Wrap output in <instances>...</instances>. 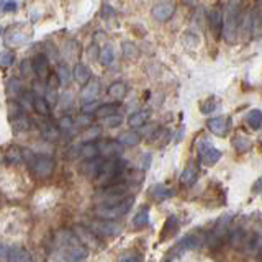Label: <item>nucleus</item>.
<instances>
[{
    "label": "nucleus",
    "instance_id": "f257e3e1",
    "mask_svg": "<svg viewBox=\"0 0 262 262\" xmlns=\"http://www.w3.org/2000/svg\"><path fill=\"white\" fill-rule=\"evenodd\" d=\"M56 249L64 262H80L89 256V249L82 244L76 234L61 231L56 236Z\"/></svg>",
    "mask_w": 262,
    "mask_h": 262
},
{
    "label": "nucleus",
    "instance_id": "f03ea898",
    "mask_svg": "<svg viewBox=\"0 0 262 262\" xmlns=\"http://www.w3.org/2000/svg\"><path fill=\"white\" fill-rule=\"evenodd\" d=\"M239 23H241V0H229L226 7V13L223 16V27H221V35L233 45L237 33H239Z\"/></svg>",
    "mask_w": 262,
    "mask_h": 262
},
{
    "label": "nucleus",
    "instance_id": "7ed1b4c3",
    "mask_svg": "<svg viewBox=\"0 0 262 262\" xmlns=\"http://www.w3.org/2000/svg\"><path fill=\"white\" fill-rule=\"evenodd\" d=\"M31 38H33V28H31V25L25 21L15 23L12 27H8L4 35L5 45L12 48H20L23 45H27L31 41Z\"/></svg>",
    "mask_w": 262,
    "mask_h": 262
},
{
    "label": "nucleus",
    "instance_id": "20e7f679",
    "mask_svg": "<svg viewBox=\"0 0 262 262\" xmlns=\"http://www.w3.org/2000/svg\"><path fill=\"white\" fill-rule=\"evenodd\" d=\"M133 202H135V199H126V200H123L117 205H112V207H103V205H100V207H97L95 215L102 220L115 221L117 218H121V216L126 215L131 208V205H133Z\"/></svg>",
    "mask_w": 262,
    "mask_h": 262
},
{
    "label": "nucleus",
    "instance_id": "39448f33",
    "mask_svg": "<svg viewBox=\"0 0 262 262\" xmlns=\"http://www.w3.org/2000/svg\"><path fill=\"white\" fill-rule=\"evenodd\" d=\"M90 231L95 236H102V237H115L121 233V226L117 221L112 220H95L90 223Z\"/></svg>",
    "mask_w": 262,
    "mask_h": 262
},
{
    "label": "nucleus",
    "instance_id": "423d86ee",
    "mask_svg": "<svg viewBox=\"0 0 262 262\" xmlns=\"http://www.w3.org/2000/svg\"><path fill=\"white\" fill-rule=\"evenodd\" d=\"M229 223H231V215H225L216 221V225H215V228H213V231L210 234V239H208L210 248H218V246L221 244L225 234L228 233Z\"/></svg>",
    "mask_w": 262,
    "mask_h": 262
},
{
    "label": "nucleus",
    "instance_id": "0eeeda50",
    "mask_svg": "<svg viewBox=\"0 0 262 262\" xmlns=\"http://www.w3.org/2000/svg\"><path fill=\"white\" fill-rule=\"evenodd\" d=\"M176 13V4L174 2H159L152 7L151 16L159 23L169 21Z\"/></svg>",
    "mask_w": 262,
    "mask_h": 262
},
{
    "label": "nucleus",
    "instance_id": "6e6552de",
    "mask_svg": "<svg viewBox=\"0 0 262 262\" xmlns=\"http://www.w3.org/2000/svg\"><path fill=\"white\" fill-rule=\"evenodd\" d=\"M199 152H200V161L203 166H215V164L221 159V151L213 147L208 141H203L199 147Z\"/></svg>",
    "mask_w": 262,
    "mask_h": 262
},
{
    "label": "nucleus",
    "instance_id": "1a4fd4ad",
    "mask_svg": "<svg viewBox=\"0 0 262 262\" xmlns=\"http://www.w3.org/2000/svg\"><path fill=\"white\" fill-rule=\"evenodd\" d=\"M31 169L36 172L38 177H49L54 170V161L49 156H36L35 162H33Z\"/></svg>",
    "mask_w": 262,
    "mask_h": 262
},
{
    "label": "nucleus",
    "instance_id": "9d476101",
    "mask_svg": "<svg viewBox=\"0 0 262 262\" xmlns=\"http://www.w3.org/2000/svg\"><path fill=\"white\" fill-rule=\"evenodd\" d=\"M98 94H100V82L97 79H90L84 84V89H82V92H80V98L84 103H90V102H95Z\"/></svg>",
    "mask_w": 262,
    "mask_h": 262
},
{
    "label": "nucleus",
    "instance_id": "9b49d317",
    "mask_svg": "<svg viewBox=\"0 0 262 262\" xmlns=\"http://www.w3.org/2000/svg\"><path fill=\"white\" fill-rule=\"evenodd\" d=\"M30 62H31V71L35 72L39 79L49 77V62H48L46 54H38L33 57Z\"/></svg>",
    "mask_w": 262,
    "mask_h": 262
},
{
    "label": "nucleus",
    "instance_id": "f8f14e48",
    "mask_svg": "<svg viewBox=\"0 0 262 262\" xmlns=\"http://www.w3.org/2000/svg\"><path fill=\"white\" fill-rule=\"evenodd\" d=\"M207 126L213 135L216 136H226L229 131V118L223 117H216V118H210L207 121Z\"/></svg>",
    "mask_w": 262,
    "mask_h": 262
},
{
    "label": "nucleus",
    "instance_id": "ddd939ff",
    "mask_svg": "<svg viewBox=\"0 0 262 262\" xmlns=\"http://www.w3.org/2000/svg\"><path fill=\"white\" fill-rule=\"evenodd\" d=\"M7 262H33L31 254L20 246H13V248H8V256Z\"/></svg>",
    "mask_w": 262,
    "mask_h": 262
},
{
    "label": "nucleus",
    "instance_id": "4468645a",
    "mask_svg": "<svg viewBox=\"0 0 262 262\" xmlns=\"http://www.w3.org/2000/svg\"><path fill=\"white\" fill-rule=\"evenodd\" d=\"M100 167H102V159L94 158V159H87L82 164V174L87 179H97L100 174Z\"/></svg>",
    "mask_w": 262,
    "mask_h": 262
},
{
    "label": "nucleus",
    "instance_id": "2eb2a0df",
    "mask_svg": "<svg viewBox=\"0 0 262 262\" xmlns=\"http://www.w3.org/2000/svg\"><path fill=\"white\" fill-rule=\"evenodd\" d=\"M72 77H74V80L77 82V84L84 85L85 82H89L90 79H92V72H90L89 66L77 62L76 66H74V69H72Z\"/></svg>",
    "mask_w": 262,
    "mask_h": 262
},
{
    "label": "nucleus",
    "instance_id": "dca6fc26",
    "mask_svg": "<svg viewBox=\"0 0 262 262\" xmlns=\"http://www.w3.org/2000/svg\"><path fill=\"white\" fill-rule=\"evenodd\" d=\"M200 246H202V237L199 234H195V233L187 234L179 241V249L180 251H193V249H199Z\"/></svg>",
    "mask_w": 262,
    "mask_h": 262
},
{
    "label": "nucleus",
    "instance_id": "f3484780",
    "mask_svg": "<svg viewBox=\"0 0 262 262\" xmlns=\"http://www.w3.org/2000/svg\"><path fill=\"white\" fill-rule=\"evenodd\" d=\"M98 154H103L106 158H115L121 154V144L118 141H103L97 146Z\"/></svg>",
    "mask_w": 262,
    "mask_h": 262
},
{
    "label": "nucleus",
    "instance_id": "a211bd4d",
    "mask_svg": "<svg viewBox=\"0 0 262 262\" xmlns=\"http://www.w3.org/2000/svg\"><path fill=\"white\" fill-rule=\"evenodd\" d=\"M208 20H210V28L213 31V35H215L216 38H220L221 36V27H223V13H221L220 8L210 12Z\"/></svg>",
    "mask_w": 262,
    "mask_h": 262
},
{
    "label": "nucleus",
    "instance_id": "6ab92c4d",
    "mask_svg": "<svg viewBox=\"0 0 262 262\" xmlns=\"http://www.w3.org/2000/svg\"><path fill=\"white\" fill-rule=\"evenodd\" d=\"M56 79H57V84H59L61 87H68L69 85V82L72 79V72H71L68 64H59V66H57Z\"/></svg>",
    "mask_w": 262,
    "mask_h": 262
},
{
    "label": "nucleus",
    "instance_id": "aec40b11",
    "mask_svg": "<svg viewBox=\"0 0 262 262\" xmlns=\"http://www.w3.org/2000/svg\"><path fill=\"white\" fill-rule=\"evenodd\" d=\"M151 195L156 200H167L170 196H174V190L164 184H156L151 187Z\"/></svg>",
    "mask_w": 262,
    "mask_h": 262
},
{
    "label": "nucleus",
    "instance_id": "412c9836",
    "mask_svg": "<svg viewBox=\"0 0 262 262\" xmlns=\"http://www.w3.org/2000/svg\"><path fill=\"white\" fill-rule=\"evenodd\" d=\"M118 143L121 146H138L141 143V136L136 131H123L118 136Z\"/></svg>",
    "mask_w": 262,
    "mask_h": 262
},
{
    "label": "nucleus",
    "instance_id": "4be33fe9",
    "mask_svg": "<svg viewBox=\"0 0 262 262\" xmlns=\"http://www.w3.org/2000/svg\"><path fill=\"white\" fill-rule=\"evenodd\" d=\"M149 112L147 110H139V112H135L131 117L128 118V125L131 128H141L144 123L149 120Z\"/></svg>",
    "mask_w": 262,
    "mask_h": 262
},
{
    "label": "nucleus",
    "instance_id": "5701e85b",
    "mask_svg": "<svg viewBox=\"0 0 262 262\" xmlns=\"http://www.w3.org/2000/svg\"><path fill=\"white\" fill-rule=\"evenodd\" d=\"M74 234H76V237L82 244H94L95 243V234L90 231V229L84 228V226L74 228Z\"/></svg>",
    "mask_w": 262,
    "mask_h": 262
},
{
    "label": "nucleus",
    "instance_id": "b1692460",
    "mask_svg": "<svg viewBox=\"0 0 262 262\" xmlns=\"http://www.w3.org/2000/svg\"><path fill=\"white\" fill-rule=\"evenodd\" d=\"M126 90H128V87H126L125 82L117 80V82H113V84L108 87V95L112 98H115V100H121V98H125Z\"/></svg>",
    "mask_w": 262,
    "mask_h": 262
},
{
    "label": "nucleus",
    "instance_id": "393cba45",
    "mask_svg": "<svg viewBox=\"0 0 262 262\" xmlns=\"http://www.w3.org/2000/svg\"><path fill=\"white\" fill-rule=\"evenodd\" d=\"M196 179H199V172H196V169L193 166L184 169L182 174H180V182H182V185H185V187H192L196 182Z\"/></svg>",
    "mask_w": 262,
    "mask_h": 262
},
{
    "label": "nucleus",
    "instance_id": "a878e982",
    "mask_svg": "<svg viewBox=\"0 0 262 262\" xmlns=\"http://www.w3.org/2000/svg\"><path fill=\"white\" fill-rule=\"evenodd\" d=\"M233 146L237 152H248L252 149V141L249 138H246L243 135H237L233 138Z\"/></svg>",
    "mask_w": 262,
    "mask_h": 262
},
{
    "label": "nucleus",
    "instance_id": "bb28decb",
    "mask_svg": "<svg viewBox=\"0 0 262 262\" xmlns=\"http://www.w3.org/2000/svg\"><path fill=\"white\" fill-rule=\"evenodd\" d=\"M57 79H54L53 76L48 77V82H46V102L48 103H56L57 102Z\"/></svg>",
    "mask_w": 262,
    "mask_h": 262
},
{
    "label": "nucleus",
    "instance_id": "cd10ccee",
    "mask_svg": "<svg viewBox=\"0 0 262 262\" xmlns=\"http://www.w3.org/2000/svg\"><path fill=\"white\" fill-rule=\"evenodd\" d=\"M33 108L36 110V113H39L41 117H48L49 115V103L46 102V98L45 97H41V95H38V97H33Z\"/></svg>",
    "mask_w": 262,
    "mask_h": 262
},
{
    "label": "nucleus",
    "instance_id": "c85d7f7f",
    "mask_svg": "<svg viewBox=\"0 0 262 262\" xmlns=\"http://www.w3.org/2000/svg\"><path fill=\"white\" fill-rule=\"evenodd\" d=\"M128 190V185L125 182H118V184H112V185H106L103 187L102 190V196L106 195H125Z\"/></svg>",
    "mask_w": 262,
    "mask_h": 262
},
{
    "label": "nucleus",
    "instance_id": "c756f323",
    "mask_svg": "<svg viewBox=\"0 0 262 262\" xmlns=\"http://www.w3.org/2000/svg\"><path fill=\"white\" fill-rule=\"evenodd\" d=\"M246 123H248L249 128L254 129V131L260 129V126H262V113H260V110H251L248 113V117H246Z\"/></svg>",
    "mask_w": 262,
    "mask_h": 262
},
{
    "label": "nucleus",
    "instance_id": "7c9ffc66",
    "mask_svg": "<svg viewBox=\"0 0 262 262\" xmlns=\"http://www.w3.org/2000/svg\"><path fill=\"white\" fill-rule=\"evenodd\" d=\"M117 112H118L117 103H105V105L97 106V110L94 113L97 118H106V117H110V115H115Z\"/></svg>",
    "mask_w": 262,
    "mask_h": 262
},
{
    "label": "nucleus",
    "instance_id": "2f4dec72",
    "mask_svg": "<svg viewBox=\"0 0 262 262\" xmlns=\"http://www.w3.org/2000/svg\"><path fill=\"white\" fill-rule=\"evenodd\" d=\"M7 94L10 95V97H18V95L23 94V85H21L20 79H16V77L8 79V82H7Z\"/></svg>",
    "mask_w": 262,
    "mask_h": 262
},
{
    "label": "nucleus",
    "instance_id": "473e14b6",
    "mask_svg": "<svg viewBox=\"0 0 262 262\" xmlns=\"http://www.w3.org/2000/svg\"><path fill=\"white\" fill-rule=\"evenodd\" d=\"M5 161L8 164H12V166H16L18 162H21L23 161V156H21V149H20V147L12 146L10 149L5 152Z\"/></svg>",
    "mask_w": 262,
    "mask_h": 262
},
{
    "label": "nucleus",
    "instance_id": "72a5a7b5",
    "mask_svg": "<svg viewBox=\"0 0 262 262\" xmlns=\"http://www.w3.org/2000/svg\"><path fill=\"white\" fill-rule=\"evenodd\" d=\"M177 228H179V221H177V218L176 216H169L167 218V221H166V225H164V228H162V237L161 239H167V237L170 236V234H174L176 231H177Z\"/></svg>",
    "mask_w": 262,
    "mask_h": 262
},
{
    "label": "nucleus",
    "instance_id": "f704fd0d",
    "mask_svg": "<svg viewBox=\"0 0 262 262\" xmlns=\"http://www.w3.org/2000/svg\"><path fill=\"white\" fill-rule=\"evenodd\" d=\"M147 223H149V210L147 208L139 210L133 216V226L135 228H144Z\"/></svg>",
    "mask_w": 262,
    "mask_h": 262
},
{
    "label": "nucleus",
    "instance_id": "c9c22d12",
    "mask_svg": "<svg viewBox=\"0 0 262 262\" xmlns=\"http://www.w3.org/2000/svg\"><path fill=\"white\" fill-rule=\"evenodd\" d=\"M98 59H100V62H102V66H110V64H113V61H115V51H113V48L108 45V46H105L100 53H98Z\"/></svg>",
    "mask_w": 262,
    "mask_h": 262
},
{
    "label": "nucleus",
    "instance_id": "e433bc0d",
    "mask_svg": "<svg viewBox=\"0 0 262 262\" xmlns=\"http://www.w3.org/2000/svg\"><path fill=\"white\" fill-rule=\"evenodd\" d=\"M118 262H143V256H141V254H139L138 251L128 249V251H125V252H121V254H120Z\"/></svg>",
    "mask_w": 262,
    "mask_h": 262
},
{
    "label": "nucleus",
    "instance_id": "4c0bfd02",
    "mask_svg": "<svg viewBox=\"0 0 262 262\" xmlns=\"http://www.w3.org/2000/svg\"><path fill=\"white\" fill-rule=\"evenodd\" d=\"M31 120L28 117H23V115H18L15 120H13V129L15 131H28L31 128Z\"/></svg>",
    "mask_w": 262,
    "mask_h": 262
},
{
    "label": "nucleus",
    "instance_id": "58836bf2",
    "mask_svg": "<svg viewBox=\"0 0 262 262\" xmlns=\"http://www.w3.org/2000/svg\"><path fill=\"white\" fill-rule=\"evenodd\" d=\"M80 156L84 159H94L98 158V149L94 143H85L84 146L80 147Z\"/></svg>",
    "mask_w": 262,
    "mask_h": 262
},
{
    "label": "nucleus",
    "instance_id": "ea45409f",
    "mask_svg": "<svg viewBox=\"0 0 262 262\" xmlns=\"http://www.w3.org/2000/svg\"><path fill=\"white\" fill-rule=\"evenodd\" d=\"M102 133V128L100 126H90L89 129H85L84 133H82V141L84 143H92L94 139H97L98 136H100Z\"/></svg>",
    "mask_w": 262,
    "mask_h": 262
},
{
    "label": "nucleus",
    "instance_id": "a19ab883",
    "mask_svg": "<svg viewBox=\"0 0 262 262\" xmlns=\"http://www.w3.org/2000/svg\"><path fill=\"white\" fill-rule=\"evenodd\" d=\"M244 237H246V231L243 228H237V229H234V231H231V234H229V243H231L234 248H237V246L244 244Z\"/></svg>",
    "mask_w": 262,
    "mask_h": 262
},
{
    "label": "nucleus",
    "instance_id": "79ce46f5",
    "mask_svg": "<svg viewBox=\"0 0 262 262\" xmlns=\"http://www.w3.org/2000/svg\"><path fill=\"white\" fill-rule=\"evenodd\" d=\"M121 49H123V54H125L126 57H129V59H138L139 49L133 43H129V41H125V43L121 45Z\"/></svg>",
    "mask_w": 262,
    "mask_h": 262
},
{
    "label": "nucleus",
    "instance_id": "37998d69",
    "mask_svg": "<svg viewBox=\"0 0 262 262\" xmlns=\"http://www.w3.org/2000/svg\"><path fill=\"white\" fill-rule=\"evenodd\" d=\"M103 120H105V125L108 126V128H117V126H120L121 123H123V117H121V115H118V113L110 115V117H106Z\"/></svg>",
    "mask_w": 262,
    "mask_h": 262
},
{
    "label": "nucleus",
    "instance_id": "c03bdc74",
    "mask_svg": "<svg viewBox=\"0 0 262 262\" xmlns=\"http://www.w3.org/2000/svg\"><path fill=\"white\" fill-rule=\"evenodd\" d=\"M0 10H2L4 13H13V12L18 10V4H16L15 0H7Z\"/></svg>",
    "mask_w": 262,
    "mask_h": 262
},
{
    "label": "nucleus",
    "instance_id": "a18cd8bd",
    "mask_svg": "<svg viewBox=\"0 0 262 262\" xmlns=\"http://www.w3.org/2000/svg\"><path fill=\"white\" fill-rule=\"evenodd\" d=\"M12 62H13V54L10 51L0 53V64L5 66V68H8V66H12Z\"/></svg>",
    "mask_w": 262,
    "mask_h": 262
},
{
    "label": "nucleus",
    "instance_id": "49530a36",
    "mask_svg": "<svg viewBox=\"0 0 262 262\" xmlns=\"http://www.w3.org/2000/svg\"><path fill=\"white\" fill-rule=\"evenodd\" d=\"M98 53H100V49H98V45L97 43H92L89 48H87V56H89V59H98Z\"/></svg>",
    "mask_w": 262,
    "mask_h": 262
},
{
    "label": "nucleus",
    "instance_id": "de8ad7c7",
    "mask_svg": "<svg viewBox=\"0 0 262 262\" xmlns=\"http://www.w3.org/2000/svg\"><path fill=\"white\" fill-rule=\"evenodd\" d=\"M216 108V105H215V102H211V98H208L207 102L205 103H202V113L203 115H208V113H211L213 110Z\"/></svg>",
    "mask_w": 262,
    "mask_h": 262
},
{
    "label": "nucleus",
    "instance_id": "09e8293b",
    "mask_svg": "<svg viewBox=\"0 0 262 262\" xmlns=\"http://www.w3.org/2000/svg\"><path fill=\"white\" fill-rule=\"evenodd\" d=\"M45 136H46L48 139H51V141H54V139H57V136H59V131H57L54 126H48V128L45 129Z\"/></svg>",
    "mask_w": 262,
    "mask_h": 262
},
{
    "label": "nucleus",
    "instance_id": "8fccbe9b",
    "mask_svg": "<svg viewBox=\"0 0 262 262\" xmlns=\"http://www.w3.org/2000/svg\"><path fill=\"white\" fill-rule=\"evenodd\" d=\"M72 126H74V121H72L71 117H62L59 120V128L61 129H71Z\"/></svg>",
    "mask_w": 262,
    "mask_h": 262
},
{
    "label": "nucleus",
    "instance_id": "3c124183",
    "mask_svg": "<svg viewBox=\"0 0 262 262\" xmlns=\"http://www.w3.org/2000/svg\"><path fill=\"white\" fill-rule=\"evenodd\" d=\"M77 125H79V126H89V125H90V115L82 113L80 117L77 118Z\"/></svg>",
    "mask_w": 262,
    "mask_h": 262
},
{
    "label": "nucleus",
    "instance_id": "603ef678",
    "mask_svg": "<svg viewBox=\"0 0 262 262\" xmlns=\"http://www.w3.org/2000/svg\"><path fill=\"white\" fill-rule=\"evenodd\" d=\"M7 256H8V246L0 244V262H7Z\"/></svg>",
    "mask_w": 262,
    "mask_h": 262
},
{
    "label": "nucleus",
    "instance_id": "864d4df0",
    "mask_svg": "<svg viewBox=\"0 0 262 262\" xmlns=\"http://www.w3.org/2000/svg\"><path fill=\"white\" fill-rule=\"evenodd\" d=\"M30 72H33L31 71V62L30 61H23L21 62V74H23V76H28Z\"/></svg>",
    "mask_w": 262,
    "mask_h": 262
},
{
    "label": "nucleus",
    "instance_id": "5fc2aeb1",
    "mask_svg": "<svg viewBox=\"0 0 262 262\" xmlns=\"http://www.w3.org/2000/svg\"><path fill=\"white\" fill-rule=\"evenodd\" d=\"M259 187H260V180H257V182H256V192H259Z\"/></svg>",
    "mask_w": 262,
    "mask_h": 262
},
{
    "label": "nucleus",
    "instance_id": "6e6d98bb",
    "mask_svg": "<svg viewBox=\"0 0 262 262\" xmlns=\"http://www.w3.org/2000/svg\"><path fill=\"white\" fill-rule=\"evenodd\" d=\"M0 2H2V0H0ZM0 8H2V4H0Z\"/></svg>",
    "mask_w": 262,
    "mask_h": 262
},
{
    "label": "nucleus",
    "instance_id": "4d7b16f0",
    "mask_svg": "<svg viewBox=\"0 0 262 262\" xmlns=\"http://www.w3.org/2000/svg\"><path fill=\"white\" fill-rule=\"evenodd\" d=\"M167 262H169V260H167Z\"/></svg>",
    "mask_w": 262,
    "mask_h": 262
}]
</instances>
